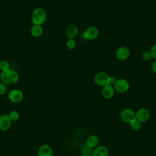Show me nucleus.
Here are the masks:
<instances>
[{"label":"nucleus","mask_w":156,"mask_h":156,"mask_svg":"<svg viewBox=\"0 0 156 156\" xmlns=\"http://www.w3.org/2000/svg\"><path fill=\"white\" fill-rule=\"evenodd\" d=\"M99 30L97 27L91 26L87 28L83 33V37L86 40H94L98 37Z\"/></svg>","instance_id":"423d86ee"},{"label":"nucleus","mask_w":156,"mask_h":156,"mask_svg":"<svg viewBox=\"0 0 156 156\" xmlns=\"http://www.w3.org/2000/svg\"><path fill=\"white\" fill-rule=\"evenodd\" d=\"M129 124H130V127L132 128V129L134 130H138L140 129L141 127V122L136 119L132 121V122H130Z\"/></svg>","instance_id":"a211bd4d"},{"label":"nucleus","mask_w":156,"mask_h":156,"mask_svg":"<svg viewBox=\"0 0 156 156\" xmlns=\"http://www.w3.org/2000/svg\"><path fill=\"white\" fill-rule=\"evenodd\" d=\"M108 77V74L104 72H98L94 76V81L98 86L104 87L108 85L107 80Z\"/></svg>","instance_id":"0eeeda50"},{"label":"nucleus","mask_w":156,"mask_h":156,"mask_svg":"<svg viewBox=\"0 0 156 156\" xmlns=\"http://www.w3.org/2000/svg\"><path fill=\"white\" fill-rule=\"evenodd\" d=\"M121 118L123 121L130 123L136 119L135 113L130 108H125L121 112Z\"/></svg>","instance_id":"20e7f679"},{"label":"nucleus","mask_w":156,"mask_h":156,"mask_svg":"<svg viewBox=\"0 0 156 156\" xmlns=\"http://www.w3.org/2000/svg\"><path fill=\"white\" fill-rule=\"evenodd\" d=\"M52 154L53 151L51 147L46 144L41 145L37 152L38 156H52Z\"/></svg>","instance_id":"9b49d317"},{"label":"nucleus","mask_w":156,"mask_h":156,"mask_svg":"<svg viewBox=\"0 0 156 156\" xmlns=\"http://www.w3.org/2000/svg\"><path fill=\"white\" fill-rule=\"evenodd\" d=\"M8 99L13 103H18L23 99V93L19 89H13L8 93Z\"/></svg>","instance_id":"7ed1b4c3"},{"label":"nucleus","mask_w":156,"mask_h":156,"mask_svg":"<svg viewBox=\"0 0 156 156\" xmlns=\"http://www.w3.org/2000/svg\"><path fill=\"white\" fill-rule=\"evenodd\" d=\"M136 119L139 121L140 122H143L147 121L150 117V113L146 108H142L139 109L135 113Z\"/></svg>","instance_id":"1a4fd4ad"},{"label":"nucleus","mask_w":156,"mask_h":156,"mask_svg":"<svg viewBox=\"0 0 156 156\" xmlns=\"http://www.w3.org/2000/svg\"><path fill=\"white\" fill-rule=\"evenodd\" d=\"M129 88V84L128 82L123 79H119L116 80L114 83V89L119 93H124Z\"/></svg>","instance_id":"39448f33"},{"label":"nucleus","mask_w":156,"mask_h":156,"mask_svg":"<svg viewBox=\"0 0 156 156\" xmlns=\"http://www.w3.org/2000/svg\"><path fill=\"white\" fill-rule=\"evenodd\" d=\"M30 32H31V34L34 37H38L43 34V27H41V25L34 24L31 27Z\"/></svg>","instance_id":"dca6fc26"},{"label":"nucleus","mask_w":156,"mask_h":156,"mask_svg":"<svg viewBox=\"0 0 156 156\" xmlns=\"http://www.w3.org/2000/svg\"><path fill=\"white\" fill-rule=\"evenodd\" d=\"M78 33V29L74 24H69L66 29V35L69 38H74Z\"/></svg>","instance_id":"ddd939ff"},{"label":"nucleus","mask_w":156,"mask_h":156,"mask_svg":"<svg viewBox=\"0 0 156 156\" xmlns=\"http://www.w3.org/2000/svg\"><path fill=\"white\" fill-rule=\"evenodd\" d=\"M116 80V79H115L114 77H113V76H109L108 78L107 83H108V85H113V84H114V83H115Z\"/></svg>","instance_id":"393cba45"},{"label":"nucleus","mask_w":156,"mask_h":156,"mask_svg":"<svg viewBox=\"0 0 156 156\" xmlns=\"http://www.w3.org/2000/svg\"><path fill=\"white\" fill-rule=\"evenodd\" d=\"M150 54L151 56V58L156 59V44H154L150 51Z\"/></svg>","instance_id":"5701e85b"},{"label":"nucleus","mask_w":156,"mask_h":156,"mask_svg":"<svg viewBox=\"0 0 156 156\" xmlns=\"http://www.w3.org/2000/svg\"><path fill=\"white\" fill-rule=\"evenodd\" d=\"M152 69L154 73L156 74V61L154 62L152 65Z\"/></svg>","instance_id":"a878e982"},{"label":"nucleus","mask_w":156,"mask_h":156,"mask_svg":"<svg viewBox=\"0 0 156 156\" xmlns=\"http://www.w3.org/2000/svg\"><path fill=\"white\" fill-rule=\"evenodd\" d=\"M9 63L6 60H2L0 62V69L4 71L9 68Z\"/></svg>","instance_id":"aec40b11"},{"label":"nucleus","mask_w":156,"mask_h":156,"mask_svg":"<svg viewBox=\"0 0 156 156\" xmlns=\"http://www.w3.org/2000/svg\"><path fill=\"white\" fill-rule=\"evenodd\" d=\"M12 121L9 114H4L0 116V130L6 131L9 130L11 126Z\"/></svg>","instance_id":"6e6552de"},{"label":"nucleus","mask_w":156,"mask_h":156,"mask_svg":"<svg viewBox=\"0 0 156 156\" xmlns=\"http://www.w3.org/2000/svg\"><path fill=\"white\" fill-rule=\"evenodd\" d=\"M114 92V88L110 85H107L104 87L102 90V95L105 99H110L113 97Z\"/></svg>","instance_id":"f8f14e48"},{"label":"nucleus","mask_w":156,"mask_h":156,"mask_svg":"<svg viewBox=\"0 0 156 156\" xmlns=\"http://www.w3.org/2000/svg\"><path fill=\"white\" fill-rule=\"evenodd\" d=\"M108 154V150L107 147L104 146H100L94 149L93 156H107Z\"/></svg>","instance_id":"4468645a"},{"label":"nucleus","mask_w":156,"mask_h":156,"mask_svg":"<svg viewBox=\"0 0 156 156\" xmlns=\"http://www.w3.org/2000/svg\"><path fill=\"white\" fill-rule=\"evenodd\" d=\"M31 20L34 24H43L46 20V13L44 9L41 7L35 9L32 13Z\"/></svg>","instance_id":"f03ea898"},{"label":"nucleus","mask_w":156,"mask_h":156,"mask_svg":"<svg viewBox=\"0 0 156 156\" xmlns=\"http://www.w3.org/2000/svg\"><path fill=\"white\" fill-rule=\"evenodd\" d=\"M7 91L6 84L4 82L0 83V96H2Z\"/></svg>","instance_id":"4be33fe9"},{"label":"nucleus","mask_w":156,"mask_h":156,"mask_svg":"<svg viewBox=\"0 0 156 156\" xmlns=\"http://www.w3.org/2000/svg\"><path fill=\"white\" fill-rule=\"evenodd\" d=\"M99 143V140L97 136L91 135L87 138L86 144L91 147H94L98 146Z\"/></svg>","instance_id":"f3484780"},{"label":"nucleus","mask_w":156,"mask_h":156,"mask_svg":"<svg viewBox=\"0 0 156 156\" xmlns=\"http://www.w3.org/2000/svg\"><path fill=\"white\" fill-rule=\"evenodd\" d=\"M66 44L69 49H73L76 46V41L73 38H69L66 41Z\"/></svg>","instance_id":"412c9836"},{"label":"nucleus","mask_w":156,"mask_h":156,"mask_svg":"<svg viewBox=\"0 0 156 156\" xmlns=\"http://www.w3.org/2000/svg\"><path fill=\"white\" fill-rule=\"evenodd\" d=\"M9 116L12 121H16L20 118V115H19L18 112H16V111H15V110L11 111L9 113Z\"/></svg>","instance_id":"6ab92c4d"},{"label":"nucleus","mask_w":156,"mask_h":156,"mask_svg":"<svg viewBox=\"0 0 156 156\" xmlns=\"http://www.w3.org/2000/svg\"><path fill=\"white\" fill-rule=\"evenodd\" d=\"M117 58L121 60H124L127 59L130 56V51L129 49L124 46L119 48L116 52Z\"/></svg>","instance_id":"9d476101"},{"label":"nucleus","mask_w":156,"mask_h":156,"mask_svg":"<svg viewBox=\"0 0 156 156\" xmlns=\"http://www.w3.org/2000/svg\"><path fill=\"white\" fill-rule=\"evenodd\" d=\"M0 78L2 82L5 84H14L19 80L20 76L16 71L9 68L6 70L1 71Z\"/></svg>","instance_id":"f257e3e1"},{"label":"nucleus","mask_w":156,"mask_h":156,"mask_svg":"<svg viewBox=\"0 0 156 156\" xmlns=\"http://www.w3.org/2000/svg\"><path fill=\"white\" fill-rule=\"evenodd\" d=\"M93 147L87 144H83L80 148V154L82 156H93Z\"/></svg>","instance_id":"2eb2a0df"},{"label":"nucleus","mask_w":156,"mask_h":156,"mask_svg":"<svg viewBox=\"0 0 156 156\" xmlns=\"http://www.w3.org/2000/svg\"><path fill=\"white\" fill-rule=\"evenodd\" d=\"M142 58H143V59L144 60H149L151 58L150 52H147V51L144 52L142 54Z\"/></svg>","instance_id":"b1692460"}]
</instances>
